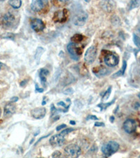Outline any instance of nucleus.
Instances as JSON below:
<instances>
[{"mask_svg": "<svg viewBox=\"0 0 140 158\" xmlns=\"http://www.w3.org/2000/svg\"><path fill=\"white\" fill-rule=\"evenodd\" d=\"M119 146V144L116 141H109L104 143L102 147V152L106 157H109L118 151Z\"/></svg>", "mask_w": 140, "mask_h": 158, "instance_id": "1", "label": "nucleus"}, {"mask_svg": "<svg viewBox=\"0 0 140 158\" xmlns=\"http://www.w3.org/2000/svg\"><path fill=\"white\" fill-rule=\"evenodd\" d=\"M67 51L69 53H70L71 57H72L74 60H78L79 59L80 55L82 53V49L80 48V47H78L76 43L72 42L70 43L67 45Z\"/></svg>", "mask_w": 140, "mask_h": 158, "instance_id": "2", "label": "nucleus"}, {"mask_svg": "<svg viewBox=\"0 0 140 158\" xmlns=\"http://www.w3.org/2000/svg\"><path fill=\"white\" fill-rule=\"evenodd\" d=\"M65 154L70 157H78L80 156L81 150L80 147L76 144H70L65 148Z\"/></svg>", "mask_w": 140, "mask_h": 158, "instance_id": "3", "label": "nucleus"}, {"mask_svg": "<svg viewBox=\"0 0 140 158\" xmlns=\"http://www.w3.org/2000/svg\"><path fill=\"white\" fill-rule=\"evenodd\" d=\"M97 53H98V51H97V48L95 46H91L86 50L85 56H84V59L85 61L88 64H91L95 61Z\"/></svg>", "mask_w": 140, "mask_h": 158, "instance_id": "4", "label": "nucleus"}, {"mask_svg": "<svg viewBox=\"0 0 140 158\" xmlns=\"http://www.w3.org/2000/svg\"><path fill=\"white\" fill-rule=\"evenodd\" d=\"M15 22V17L13 14L10 13L4 14L1 19V25L5 29L11 27Z\"/></svg>", "mask_w": 140, "mask_h": 158, "instance_id": "5", "label": "nucleus"}, {"mask_svg": "<svg viewBox=\"0 0 140 158\" xmlns=\"http://www.w3.org/2000/svg\"><path fill=\"white\" fill-rule=\"evenodd\" d=\"M49 142L53 147H60L65 143V138L62 134H56L50 139Z\"/></svg>", "mask_w": 140, "mask_h": 158, "instance_id": "6", "label": "nucleus"}, {"mask_svg": "<svg viewBox=\"0 0 140 158\" xmlns=\"http://www.w3.org/2000/svg\"><path fill=\"white\" fill-rule=\"evenodd\" d=\"M123 129L128 134H132L136 131L137 123L134 119H128L123 123Z\"/></svg>", "mask_w": 140, "mask_h": 158, "instance_id": "7", "label": "nucleus"}, {"mask_svg": "<svg viewBox=\"0 0 140 158\" xmlns=\"http://www.w3.org/2000/svg\"><path fill=\"white\" fill-rule=\"evenodd\" d=\"M104 60L106 64L109 67H114V66L118 65L119 62L118 56H116V55L111 53H107V54L105 55Z\"/></svg>", "mask_w": 140, "mask_h": 158, "instance_id": "8", "label": "nucleus"}, {"mask_svg": "<svg viewBox=\"0 0 140 158\" xmlns=\"http://www.w3.org/2000/svg\"><path fill=\"white\" fill-rule=\"evenodd\" d=\"M88 14L86 12H81L74 19V23L77 26H83L88 20Z\"/></svg>", "mask_w": 140, "mask_h": 158, "instance_id": "9", "label": "nucleus"}, {"mask_svg": "<svg viewBox=\"0 0 140 158\" xmlns=\"http://www.w3.org/2000/svg\"><path fill=\"white\" fill-rule=\"evenodd\" d=\"M47 0H32L31 9L34 11H41L47 4Z\"/></svg>", "mask_w": 140, "mask_h": 158, "instance_id": "10", "label": "nucleus"}, {"mask_svg": "<svg viewBox=\"0 0 140 158\" xmlns=\"http://www.w3.org/2000/svg\"><path fill=\"white\" fill-rule=\"evenodd\" d=\"M100 6L106 12H111L116 7V2L114 0H102L100 2Z\"/></svg>", "mask_w": 140, "mask_h": 158, "instance_id": "11", "label": "nucleus"}, {"mask_svg": "<svg viewBox=\"0 0 140 158\" xmlns=\"http://www.w3.org/2000/svg\"><path fill=\"white\" fill-rule=\"evenodd\" d=\"M46 110L45 108H43V107L36 108L32 110L31 111V115L32 116V118L37 119L44 118L46 115Z\"/></svg>", "mask_w": 140, "mask_h": 158, "instance_id": "12", "label": "nucleus"}, {"mask_svg": "<svg viewBox=\"0 0 140 158\" xmlns=\"http://www.w3.org/2000/svg\"><path fill=\"white\" fill-rule=\"evenodd\" d=\"M67 10L64 9L62 11H56L53 16V20L55 23H64L67 20Z\"/></svg>", "mask_w": 140, "mask_h": 158, "instance_id": "13", "label": "nucleus"}, {"mask_svg": "<svg viewBox=\"0 0 140 158\" xmlns=\"http://www.w3.org/2000/svg\"><path fill=\"white\" fill-rule=\"evenodd\" d=\"M31 27L34 31L40 32L44 29L45 25L42 20L34 19L31 21Z\"/></svg>", "mask_w": 140, "mask_h": 158, "instance_id": "14", "label": "nucleus"}, {"mask_svg": "<svg viewBox=\"0 0 140 158\" xmlns=\"http://www.w3.org/2000/svg\"><path fill=\"white\" fill-rule=\"evenodd\" d=\"M16 106H15L14 104L11 103H8L6 105L4 108V115L5 116H9L11 115V114H14L16 113Z\"/></svg>", "mask_w": 140, "mask_h": 158, "instance_id": "15", "label": "nucleus"}, {"mask_svg": "<svg viewBox=\"0 0 140 158\" xmlns=\"http://www.w3.org/2000/svg\"><path fill=\"white\" fill-rule=\"evenodd\" d=\"M48 75V71L46 69H44L43 68L40 70V73H39V76L41 78V81H42L43 83H44L46 81V77L47 75Z\"/></svg>", "mask_w": 140, "mask_h": 158, "instance_id": "16", "label": "nucleus"}, {"mask_svg": "<svg viewBox=\"0 0 140 158\" xmlns=\"http://www.w3.org/2000/svg\"><path fill=\"white\" fill-rule=\"evenodd\" d=\"M97 69L98 70L95 71L94 73H95V75L98 76V77H102V76H104L106 74V72H107V70L104 67H100V68H97Z\"/></svg>", "mask_w": 140, "mask_h": 158, "instance_id": "17", "label": "nucleus"}, {"mask_svg": "<svg viewBox=\"0 0 140 158\" xmlns=\"http://www.w3.org/2000/svg\"><path fill=\"white\" fill-rule=\"evenodd\" d=\"M9 4L13 7L14 9H19L20 6H21L22 2L21 0H10L9 1Z\"/></svg>", "mask_w": 140, "mask_h": 158, "instance_id": "18", "label": "nucleus"}, {"mask_svg": "<svg viewBox=\"0 0 140 158\" xmlns=\"http://www.w3.org/2000/svg\"><path fill=\"white\" fill-rule=\"evenodd\" d=\"M126 67H127L126 61H123V66H122V68L121 69V70H119L118 72H117V73L115 74V75H113V77H119V76L123 75L124 73H125V71H126Z\"/></svg>", "mask_w": 140, "mask_h": 158, "instance_id": "19", "label": "nucleus"}, {"mask_svg": "<svg viewBox=\"0 0 140 158\" xmlns=\"http://www.w3.org/2000/svg\"><path fill=\"white\" fill-rule=\"evenodd\" d=\"M140 4V0H131L129 4V10H132L138 7Z\"/></svg>", "mask_w": 140, "mask_h": 158, "instance_id": "20", "label": "nucleus"}, {"mask_svg": "<svg viewBox=\"0 0 140 158\" xmlns=\"http://www.w3.org/2000/svg\"><path fill=\"white\" fill-rule=\"evenodd\" d=\"M44 49H43L42 47L37 48L36 53H35V59H36L37 61H39L41 56H42V53H44Z\"/></svg>", "mask_w": 140, "mask_h": 158, "instance_id": "21", "label": "nucleus"}, {"mask_svg": "<svg viewBox=\"0 0 140 158\" xmlns=\"http://www.w3.org/2000/svg\"><path fill=\"white\" fill-rule=\"evenodd\" d=\"M114 101L115 100H113V101H111L110 103H100V104H99V105L98 106L99 108H101V110H104V109H106V108H107L108 107H109L110 106H111L112 104H113L114 103Z\"/></svg>", "mask_w": 140, "mask_h": 158, "instance_id": "22", "label": "nucleus"}, {"mask_svg": "<svg viewBox=\"0 0 140 158\" xmlns=\"http://www.w3.org/2000/svg\"><path fill=\"white\" fill-rule=\"evenodd\" d=\"M72 41H74V43H78L80 42L81 40H83V36L80 34H76L75 35H74L73 37L72 38Z\"/></svg>", "mask_w": 140, "mask_h": 158, "instance_id": "23", "label": "nucleus"}, {"mask_svg": "<svg viewBox=\"0 0 140 158\" xmlns=\"http://www.w3.org/2000/svg\"><path fill=\"white\" fill-rule=\"evenodd\" d=\"M111 92V86H109V89H107V91H106V92H105V94H104L102 100L103 101H106V100H107V99L109 97V96H110Z\"/></svg>", "mask_w": 140, "mask_h": 158, "instance_id": "24", "label": "nucleus"}, {"mask_svg": "<svg viewBox=\"0 0 140 158\" xmlns=\"http://www.w3.org/2000/svg\"><path fill=\"white\" fill-rule=\"evenodd\" d=\"M74 130V129H73V128H70V129H64L63 130V131L61 132L60 133V134H62V136H65L66 135H67L68 134H70V133H71V132L72 131H73Z\"/></svg>", "mask_w": 140, "mask_h": 158, "instance_id": "25", "label": "nucleus"}, {"mask_svg": "<svg viewBox=\"0 0 140 158\" xmlns=\"http://www.w3.org/2000/svg\"><path fill=\"white\" fill-rule=\"evenodd\" d=\"M134 42L137 47L140 48V39L136 35H134Z\"/></svg>", "mask_w": 140, "mask_h": 158, "instance_id": "26", "label": "nucleus"}, {"mask_svg": "<svg viewBox=\"0 0 140 158\" xmlns=\"http://www.w3.org/2000/svg\"><path fill=\"white\" fill-rule=\"evenodd\" d=\"M61 156V153L60 151H55L52 154L53 157H60Z\"/></svg>", "mask_w": 140, "mask_h": 158, "instance_id": "27", "label": "nucleus"}, {"mask_svg": "<svg viewBox=\"0 0 140 158\" xmlns=\"http://www.w3.org/2000/svg\"><path fill=\"white\" fill-rule=\"evenodd\" d=\"M66 127H67V125H66V124H61V125L57 127V128H56V130H57V131H60V130L63 129L64 128H65Z\"/></svg>", "mask_w": 140, "mask_h": 158, "instance_id": "28", "label": "nucleus"}, {"mask_svg": "<svg viewBox=\"0 0 140 158\" xmlns=\"http://www.w3.org/2000/svg\"><path fill=\"white\" fill-rule=\"evenodd\" d=\"M58 106H62V107H64V108H66L67 110H68V108H69V106H66V105H65V103H63L62 101L59 102V103H58Z\"/></svg>", "mask_w": 140, "mask_h": 158, "instance_id": "29", "label": "nucleus"}, {"mask_svg": "<svg viewBox=\"0 0 140 158\" xmlns=\"http://www.w3.org/2000/svg\"><path fill=\"white\" fill-rule=\"evenodd\" d=\"M73 92H74V91L72 90V89H67V90H65V91H64V94H73Z\"/></svg>", "mask_w": 140, "mask_h": 158, "instance_id": "30", "label": "nucleus"}, {"mask_svg": "<svg viewBox=\"0 0 140 158\" xmlns=\"http://www.w3.org/2000/svg\"><path fill=\"white\" fill-rule=\"evenodd\" d=\"M87 120H88V119H93V120H98V118H97L96 116H95V115H90V116H88V118H87Z\"/></svg>", "mask_w": 140, "mask_h": 158, "instance_id": "31", "label": "nucleus"}, {"mask_svg": "<svg viewBox=\"0 0 140 158\" xmlns=\"http://www.w3.org/2000/svg\"><path fill=\"white\" fill-rule=\"evenodd\" d=\"M95 127H104V124L103 122H95Z\"/></svg>", "mask_w": 140, "mask_h": 158, "instance_id": "32", "label": "nucleus"}, {"mask_svg": "<svg viewBox=\"0 0 140 158\" xmlns=\"http://www.w3.org/2000/svg\"><path fill=\"white\" fill-rule=\"evenodd\" d=\"M35 90H36L37 92H39V93L44 92V89H39V87H38V86H37V84H36V89H35Z\"/></svg>", "mask_w": 140, "mask_h": 158, "instance_id": "33", "label": "nucleus"}, {"mask_svg": "<svg viewBox=\"0 0 140 158\" xmlns=\"http://www.w3.org/2000/svg\"><path fill=\"white\" fill-rule=\"evenodd\" d=\"M18 101V98L17 97V96H14V97H13L11 98V102H16Z\"/></svg>", "mask_w": 140, "mask_h": 158, "instance_id": "34", "label": "nucleus"}, {"mask_svg": "<svg viewBox=\"0 0 140 158\" xmlns=\"http://www.w3.org/2000/svg\"><path fill=\"white\" fill-rule=\"evenodd\" d=\"M110 120H111V122H113L114 121V117H111Z\"/></svg>", "mask_w": 140, "mask_h": 158, "instance_id": "35", "label": "nucleus"}, {"mask_svg": "<svg viewBox=\"0 0 140 158\" xmlns=\"http://www.w3.org/2000/svg\"><path fill=\"white\" fill-rule=\"evenodd\" d=\"M58 1H60L61 2H67L68 0H58Z\"/></svg>", "mask_w": 140, "mask_h": 158, "instance_id": "36", "label": "nucleus"}, {"mask_svg": "<svg viewBox=\"0 0 140 158\" xmlns=\"http://www.w3.org/2000/svg\"><path fill=\"white\" fill-rule=\"evenodd\" d=\"M70 123L72 124H75L76 122L74 121H70Z\"/></svg>", "mask_w": 140, "mask_h": 158, "instance_id": "37", "label": "nucleus"}, {"mask_svg": "<svg viewBox=\"0 0 140 158\" xmlns=\"http://www.w3.org/2000/svg\"><path fill=\"white\" fill-rule=\"evenodd\" d=\"M2 65H3V64H2V63L1 62H0V70H1V69H2Z\"/></svg>", "mask_w": 140, "mask_h": 158, "instance_id": "38", "label": "nucleus"}, {"mask_svg": "<svg viewBox=\"0 0 140 158\" xmlns=\"http://www.w3.org/2000/svg\"><path fill=\"white\" fill-rule=\"evenodd\" d=\"M1 114H2V110H1V108H0V116H1Z\"/></svg>", "mask_w": 140, "mask_h": 158, "instance_id": "39", "label": "nucleus"}, {"mask_svg": "<svg viewBox=\"0 0 140 158\" xmlns=\"http://www.w3.org/2000/svg\"><path fill=\"white\" fill-rule=\"evenodd\" d=\"M138 96H139V98H140V92H139V95H138Z\"/></svg>", "mask_w": 140, "mask_h": 158, "instance_id": "40", "label": "nucleus"}, {"mask_svg": "<svg viewBox=\"0 0 140 158\" xmlns=\"http://www.w3.org/2000/svg\"><path fill=\"white\" fill-rule=\"evenodd\" d=\"M139 157H140V155H139Z\"/></svg>", "mask_w": 140, "mask_h": 158, "instance_id": "41", "label": "nucleus"}]
</instances>
